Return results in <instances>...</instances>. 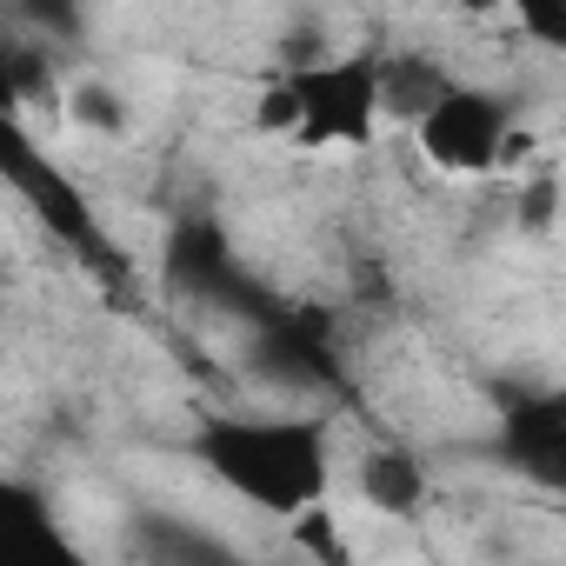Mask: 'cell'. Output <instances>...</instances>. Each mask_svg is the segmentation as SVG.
<instances>
[{"instance_id": "obj_9", "label": "cell", "mask_w": 566, "mask_h": 566, "mask_svg": "<svg viewBox=\"0 0 566 566\" xmlns=\"http://www.w3.org/2000/svg\"><path fill=\"white\" fill-rule=\"evenodd\" d=\"M61 114L81 127V134H127V101H120V87H107V81H74L67 94H61Z\"/></svg>"}, {"instance_id": "obj_8", "label": "cell", "mask_w": 566, "mask_h": 566, "mask_svg": "<svg viewBox=\"0 0 566 566\" xmlns=\"http://www.w3.org/2000/svg\"><path fill=\"white\" fill-rule=\"evenodd\" d=\"M559 207H566V193H559V174L553 167H526L513 180V227L526 240H546L559 227Z\"/></svg>"}, {"instance_id": "obj_12", "label": "cell", "mask_w": 566, "mask_h": 566, "mask_svg": "<svg viewBox=\"0 0 566 566\" xmlns=\"http://www.w3.org/2000/svg\"><path fill=\"white\" fill-rule=\"evenodd\" d=\"M14 8L34 34H54V41H81V28H87L81 0H14Z\"/></svg>"}, {"instance_id": "obj_7", "label": "cell", "mask_w": 566, "mask_h": 566, "mask_svg": "<svg viewBox=\"0 0 566 566\" xmlns=\"http://www.w3.org/2000/svg\"><path fill=\"white\" fill-rule=\"evenodd\" d=\"M453 87V74L427 54H380V101H387V120H420L440 94Z\"/></svg>"}, {"instance_id": "obj_2", "label": "cell", "mask_w": 566, "mask_h": 566, "mask_svg": "<svg viewBox=\"0 0 566 566\" xmlns=\"http://www.w3.org/2000/svg\"><path fill=\"white\" fill-rule=\"evenodd\" d=\"M0 174H8V187L28 200V213L101 280V287H127V253L114 247V233L101 227V213H94V200L81 193V180L67 174V167H54L21 127H8L0 134Z\"/></svg>"}, {"instance_id": "obj_11", "label": "cell", "mask_w": 566, "mask_h": 566, "mask_svg": "<svg viewBox=\"0 0 566 566\" xmlns=\"http://www.w3.org/2000/svg\"><path fill=\"white\" fill-rule=\"evenodd\" d=\"M287 539H294L301 553H314V559H334V566L354 559V546L340 539V513H334L327 500H321V506H301V513L287 520Z\"/></svg>"}, {"instance_id": "obj_4", "label": "cell", "mask_w": 566, "mask_h": 566, "mask_svg": "<svg viewBox=\"0 0 566 566\" xmlns=\"http://www.w3.org/2000/svg\"><path fill=\"white\" fill-rule=\"evenodd\" d=\"M513 127H520V114H513L506 94L453 81V87L413 120V147H420L440 174H453V180H493L500 160H506Z\"/></svg>"}, {"instance_id": "obj_10", "label": "cell", "mask_w": 566, "mask_h": 566, "mask_svg": "<svg viewBox=\"0 0 566 566\" xmlns=\"http://www.w3.org/2000/svg\"><path fill=\"white\" fill-rule=\"evenodd\" d=\"M253 127H260L266 140H287V147H294V134H301V81H294V74H273V81L253 94Z\"/></svg>"}, {"instance_id": "obj_6", "label": "cell", "mask_w": 566, "mask_h": 566, "mask_svg": "<svg viewBox=\"0 0 566 566\" xmlns=\"http://www.w3.org/2000/svg\"><path fill=\"white\" fill-rule=\"evenodd\" d=\"M360 500L374 513H394V520L420 513L427 506V460L407 447H367L360 453Z\"/></svg>"}, {"instance_id": "obj_14", "label": "cell", "mask_w": 566, "mask_h": 566, "mask_svg": "<svg viewBox=\"0 0 566 566\" xmlns=\"http://www.w3.org/2000/svg\"><path fill=\"white\" fill-rule=\"evenodd\" d=\"M460 8H467V14H500L506 0H460Z\"/></svg>"}, {"instance_id": "obj_3", "label": "cell", "mask_w": 566, "mask_h": 566, "mask_svg": "<svg viewBox=\"0 0 566 566\" xmlns=\"http://www.w3.org/2000/svg\"><path fill=\"white\" fill-rule=\"evenodd\" d=\"M301 81V134L294 147L307 154H360L380 140L387 101H380V54H321L307 67H294Z\"/></svg>"}, {"instance_id": "obj_1", "label": "cell", "mask_w": 566, "mask_h": 566, "mask_svg": "<svg viewBox=\"0 0 566 566\" xmlns=\"http://www.w3.org/2000/svg\"><path fill=\"white\" fill-rule=\"evenodd\" d=\"M193 460L273 520H294L334 493V427L321 413H213L193 433Z\"/></svg>"}, {"instance_id": "obj_5", "label": "cell", "mask_w": 566, "mask_h": 566, "mask_svg": "<svg viewBox=\"0 0 566 566\" xmlns=\"http://www.w3.org/2000/svg\"><path fill=\"white\" fill-rule=\"evenodd\" d=\"M500 453H506L526 480H539V486L566 493V387H559V394H533V400L506 407Z\"/></svg>"}, {"instance_id": "obj_13", "label": "cell", "mask_w": 566, "mask_h": 566, "mask_svg": "<svg viewBox=\"0 0 566 566\" xmlns=\"http://www.w3.org/2000/svg\"><path fill=\"white\" fill-rule=\"evenodd\" d=\"M506 8L533 28V41H546L553 54H566V0H506Z\"/></svg>"}]
</instances>
